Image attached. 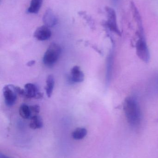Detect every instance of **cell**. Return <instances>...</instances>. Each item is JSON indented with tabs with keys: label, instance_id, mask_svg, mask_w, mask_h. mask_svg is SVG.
I'll return each instance as SVG.
<instances>
[{
	"label": "cell",
	"instance_id": "6da1fadb",
	"mask_svg": "<svg viewBox=\"0 0 158 158\" xmlns=\"http://www.w3.org/2000/svg\"><path fill=\"white\" fill-rule=\"evenodd\" d=\"M124 113L129 124L133 127L140 125L142 114L139 104L134 97L126 98L123 106Z\"/></svg>",
	"mask_w": 158,
	"mask_h": 158
},
{
	"label": "cell",
	"instance_id": "7a4b0ae2",
	"mask_svg": "<svg viewBox=\"0 0 158 158\" xmlns=\"http://www.w3.org/2000/svg\"><path fill=\"white\" fill-rule=\"evenodd\" d=\"M61 53V48L58 44L53 43L47 48L44 55L43 62L48 67L53 66L57 62Z\"/></svg>",
	"mask_w": 158,
	"mask_h": 158
},
{
	"label": "cell",
	"instance_id": "3957f363",
	"mask_svg": "<svg viewBox=\"0 0 158 158\" xmlns=\"http://www.w3.org/2000/svg\"><path fill=\"white\" fill-rule=\"evenodd\" d=\"M105 9L107 15V20L106 22L107 27L111 31L118 35H120L121 31L117 23L116 11L113 8L109 6H106Z\"/></svg>",
	"mask_w": 158,
	"mask_h": 158
},
{
	"label": "cell",
	"instance_id": "277c9868",
	"mask_svg": "<svg viewBox=\"0 0 158 158\" xmlns=\"http://www.w3.org/2000/svg\"><path fill=\"white\" fill-rule=\"evenodd\" d=\"M136 53L138 57L145 62L149 60V52L146 41L143 37H141L136 44Z\"/></svg>",
	"mask_w": 158,
	"mask_h": 158
},
{
	"label": "cell",
	"instance_id": "5b68a950",
	"mask_svg": "<svg viewBox=\"0 0 158 158\" xmlns=\"http://www.w3.org/2000/svg\"><path fill=\"white\" fill-rule=\"evenodd\" d=\"M3 94L6 106H12L16 101L17 94L13 89L12 85H5L3 88Z\"/></svg>",
	"mask_w": 158,
	"mask_h": 158
},
{
	"label": "cell",
	"instance_id": "8992f818",
	"mask_svg": "<svg viewBox=\"0 0 158 158\" xmlns=\"http://www.w3.org/2000/svg\"><path fill=\"white\" fill-rule=\"evenodd\" d=\"M25 97L27 98H35L39 99L43 96V93H40L38 87L33 84H26L24 86Z\"/></svg>",
	"mask_w": 158,
	"mask_h": 158
},
{
	"label": "cell",
	"instance_id": "52a82bcc",
	"mask_svg": "<svg viewBox=\"0 0 158 158\" xmlns=\"http://www.w3.org/2000/svg\"><path fill=\"white\" fill-rule=\"evenodd\" d=\"M43 22L48 27H54L58 23V19L51 8H48L43 17Z\"/></svg>",
	"mask_w": 158,
	"mask_h": 158
},
{
	"label": "cell",
	"instance_id": "ba28073f",
	"mask_svg": "<svg viewBox=\"0 0 158 158\" xmlns=\"http://www.w3.org/2000/svg\"><path fill=\"white\" fill-rule=\"evenodd\" d=\"M52 32L49 27L45 26H41L36 29L34 37L38 40L45 41L51 38Z\"/></svg>",
	"mask_w": 158,
	"mask_h": 158
},
{
	"label": "cell",
	"instance_id": "9c48e42d",
	"mask_svg": "<svg viewBox=\"0 0 158 158\" xmlns=\"http://www.w3.org/2000/svg\"><path fill=\"white\" fill-rule=\"evenodd\" d=\"M70 79L71 81L75 83H81L84 79V75L78 66H75L70 70Z\"/></svg>",
	"mask_w": 158,
	"mask_h": 158
},
{
	"label": "cell",
	"instance_id": "30bf717a",
	"mask_svg": "<svg viewBox=\"0 0 158 158\" xmlns=\"http://www.w3.org/2000/svg\"><path fill=\"white\" fill-rule=\"evenodd\" d=\"M148 91L150 95H158V73L153 76L149 82Z\"/></svg>",
	"mask_w": 158,
	"mask_h": 158
},
{
	"label": "cell",
	"instance_id": "8fae6325",
	"mask_svg": "<svg viewBox=\"0 0 158 158\" xmlns=\"http://www.w3.org/2000/svg\"><path fill=\"white\" fill-rule=\"evenodd\" d=\"M112 67H113V55L112 53H110L108 56L106 62V80L107 83L110 82L112 74Z\"/></svg>",
	"mask_w": 158,
	"mask_h": 158
},
{
	"label": "cell",
	"instance_id": "7c38bea8",
	"mask_svg": "<svg viewBox=\"0 0 158 158\" xmlns=\"http://www.w3.org/2000/svg\"><path fill=\"white\" fill-rule=\"evenodd\" d=\"M43 0H31L30 6L27 10L29 14H37L41 7Z\"/></svg>",
	"mask_w": 158,
	"mask_h": 158
},
{
	"label": "cell",
	"instance_id": "4fadbf2b",
	"mask_svg": "<svg viewBox=\"0 0 158 158\" xmlns=\"http://www.w3.org/2000/svg\"><path fill=\"white\" fill-rule=\"evenodd\" d=\"M43 122L42 119L39 115H35L32 116L30 118V128L33 130L40 129L43 127Z\"/></svg>",
	"mask_w": 158,
	"mask_h": 158
},
{
	"label": "cell",
	"instance_id": "5bb4252c",
	"mask_svg": "<svg viewBox=\"0 0 158 158\" xmlns=\"http://www.w3.org/2000/svg\"><path fill=\"white\" fill-rule=\"evenodd\" d=\"M55 85V79L53 75H49L46 80L45 91L47 96L50 98L53 94Z\"/></svg>",
	"mask_w": 158,
	"mask_h": 158
},
{
	"label": "cell",
	"instance_id": "9a60e30c",
	"mask_svg": "<svg viewBox=\"0 0 158 158\" xmlns=\"http://www.w3.org/2000/svg\"><path fill=\"white\" fill-rule=\"evenodd\" d=\"M19 114L23 118H30L32 117V113L30 106L26 104H22L19 107Z\"/></svg>",
	"mask_w": 158,
	"mask_h": 158
},
{
	"label": "cell",
	"instance_id": "2e32d148",
	"mask_svg": "<svg viewBox=\"0 0 158 158\" xmlns=\"http://www.w3.org/2000/svg\"><path fill=\"white\" fill-rule=\"evenodd\" d=\"M87 134V131L85 128H78L73 131L72 136L75 140H82L86 136Z\"/></svg>",
	"mask_w": 158,
	"mask_h": 158
},
{
	"label": "cell",
	"instance_id": "e0dca14e",
	"mask_svg": "<svg viewBox=\"0 0 158 158\" xmlns=\"http://www.w3.org/2000/svg\"><path fill=\"white\" fill-rule=\"evenodd\" d=\"M31 111L32 117L38 115L40 111V107L38 105H35L30 106Z\"/></svg>",
	"mask_w": 158,
	"mask_h": 158
},
{
	"label": "cell",
	"instance_id": "ac0fdd59",
	"mask_svg": "<svg viewBox=\"0 0 158 158\" xmlns=\"http://www.w3.org/2000/svg\"><path fill=\"white\" fill-rule=\"evenodd\" d=\"M12 87L14 89L16 93L17 94L21 96H25V90L24 89H21L20 87L17 86H15V85H12Z\"/></svg>",
	"mask_w": 158,
	"mask_h": 158
},
{
	"label": "cell",
	"instance_id": "d6986e66",
	"mask_svg": "<svg viewBox=\"0 0 158 158\" xmlns=\"http://www.w3.org/2000/svg\"><path fill=\"white\" fill-rule=\"evenodd\" d=\"M35 60H32V61H29L27 64V65L28 67L32 66V65L35 64Z\"/></svg>",
	"mask_w": 158,
	"mask_h": 158
},
{
	"label": "cell",
	"instance_id": "ffe728a7",
	"mask_svg": "<svg viewBox=\"0 0 158 158\" xmlns=\"http://www.w3.org/2000/svg\"><path fill=\"white\" fill-rule=\"evenodd\" d=\"M0 158H11L9 157L8 156H6V155L2 154V153H0Z\"/></svg>",
	"mask_w": 158,
	"mask_h": 158
},
{
	"label": "cell",
	"instance_id": "44dd1931",
	"mask_svg": "<svg viewBox=\"0 0 158 158\" xmlns=\"http://www.w3.org/2000/svg\"><path fill=\"white\" fill-rule=\"evenodd\" d=\"M112 1H113V2L114 3V4H116L117 2L118 1V0H112Z\"/></svg>",
	"mask_w": 158,
	"mask_h": 158
}]
</instances>
